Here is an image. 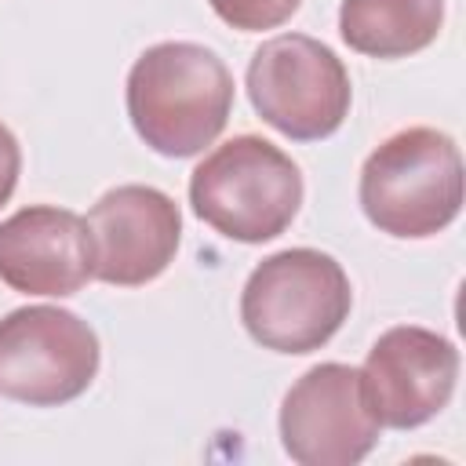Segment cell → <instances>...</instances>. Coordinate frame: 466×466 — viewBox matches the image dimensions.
I'll list each match as a JSON object with an SVG mask.
<instances>
[{
    "label": "cell",
    "mask_w": 466,
    "mask_h": 466,
    "mask_svg": "<svg viewBox=\"0 0 466 466\" xmlns=\"http://www.w3.org/2000/svg\"><path fill=\"white\" fill-rule=\"evenodd\" d=\"M444 0H342L339 33L368 58H408L437 40Z\"/></svg>",
    "instance_id": "8fae6325"
},
{
    "label": "cell",
    "mask_w": 466,
    "mask_h": 466,
    "mask_svg": "<svg viewBox=\"0 0 466 466\" xmlns=\"http://www.w3.org/2000/svg\"><path fill=\"white\" fill-rule=\"evenodd\" d=\"M208 4L226 25L240 33H262V29L284 25L302 0H208Z\"/></svg>",
    "instance_id": "7c38bea8"
},
{
    "label": "cell",
    "mask_w": 466,
    "mask_h": 466,
    "mask_svg": "<svg viewBox=\"0 0 466 466\" xmlns=\"http://www.w3.org/2000/svg\"><path fill=\"white\" fill-rule=\"evenodd\" d=\"M189 204L215 233L262 244L280 237L302 204L299 164L258 135L215 146L189 175Z\"/></svg>",
    "instance_id": "3957f363"
},
{
    "label": "cell",
    "mask_w": 466,
    "mask_h": 466,
    "mask_svg": "<svg viewBox=\"0 0 466 466\" xmlns=\"http://www.w3.org/2000/svg\"><path fill=\"white\" fill-rule=\"evenodd\" d=\"M360 208L379 233L422 240L462 211V153L437 127H404L379 142L360 167Z\"/></svg>",
    "instance_id": "7a4b0ae2"
},
{
    "label": "cell",
    "mask_w": 466,
    "mask_h": 466,
    "mask_svg": "<svg viewBox=\"0 0 466 466\" xmlns=\"http://www.w3.org/2000/svg\"><path fill=\"white\" fill-rule=\"evenodd\" d=\"M353 288L346 269L317 248H288L262 258L244 291L240 320L273 353H313L346 324Z\"/></svg>",
    "instance_id": "277c9868"
},
{
    "label": "cell",
    "mask_w": 466,
    "mask_h": 466,
    "mask_svg": "<svg viewBox=\"0 0 466 466\" xmlns=\"http://www.w3.org/2000/svg\"><path fill=\"white\" fill-rule=\"evenodd\" d=\"M459 379V350L444 335L415 324L390 328L364 357L360 382L379 426L415 430L437 419Z\"/></svg>",
    "instance_id": "ba28073f"
},
{
    "label": "cell",
    "mask_w": 466,
    "mask_h": 466,
    "mask_svg": "<svg viewBox=\"0 0 466 466\" xmlns=\"http://www.w3.org/2000/svg\"><path fill=\"white\" fill-rule=\"evenodd\" d=\"M280 444L299 466H353L379 444L360 371L339 360L309 368L280 400Z\"/></svg>",
    "instance_id": "52a82bcc"
},
{
    "label": "cell",
    "mask_w": 466,
    "mask_h": 466,
    "mask_svg": "<svg viewBox=\"0 0 466 466\" xmlns=\"http://www.w3.org/2000/svg\"><path fill=\"white\" fill-rule=\"evenodd\" d=\"M248 98L284 138L320 142L350 116L353 84L328 44L306 33H280L251 55Z\"/></svg>",
    "instance_id": "5b68a950"
},
{
    "label": "cell",
    "mask_w": 466,
    "mask_h": 466,
    "mask_svg": "<svg viewBox=\"0 0 466 466\" xmlns=\"http://www.w3.org/2000/svg\"><path fill=\"white\" fill-rule=\"evenodd\" d=\"M98 335L62 306H22L0 317V393L29 408L76 400L98 375Z\"/></svg>",
    "instance_id": "8992f818"
},
{
    "label": "cell",
    "mask_w": 466,
    "mask_h": 466,
    "mask_svg": "<svg viewBox=\"0 0 466 466\" xmlns=\"http://www.w3.org/2000/svg\"><path fill=\"white\" fill-rule=\"evenodd\" d=\"M95 277L87 218L33 204L0 222V280L22 295L66 299Z\"/></svg>",
    "instance_id": "30bf717a"
},
{
    "label": "cell",
    "mask_w": 466,
    "mask_h": 466,
    "mask_svg": "<svg viewBox=\"0 0 466 466\" xmlns=\"http://www.w3.org/2000/svg\"><path fill=\"white\" fill-rule=\"evenodd\" d=\"M233 113L226 62L193 40L146 47L127 73V116L135 135L160 157L182 160L211 146Z\"/></svg>",
    "instance_id": "6da1fadb"
},
{
    "label": "cell",
    "mask_w": 466,
    "mask_h": 466,
    "mask_svg": "<svg viewBox=\"0 0 466 466\" xmlns=\"http://www.w3.org/2000/svg\"><path fill=\"white\" fill-rule=\"evenodd\" d=\"M18 171H22V149L18 138L11 135L7 124H0V208L11 200L15 186H18Z\"/></svg>",
    "instance_id": "4fadbf2b"
},
{
    "label": "cell",
    "mask_w": 466,
    "mask_h": 466,
    "mask_svg": "<svg viewBox=\"0 0 466 466\" xmlns=\"http://www.w3.org/2000/svg\"><path fill=\"white\" fill-rule=\"evenodd\" d=\"M87 229L95 248V280L142 288L175 262L182 211L164 189L131 182L98 197L87 215Z\"/></svg>",
    "instance_id": "9c48e42d"
}]
</instances>
